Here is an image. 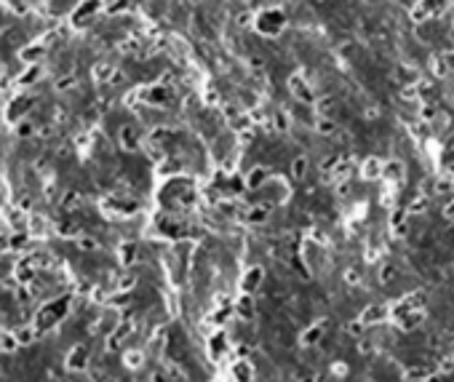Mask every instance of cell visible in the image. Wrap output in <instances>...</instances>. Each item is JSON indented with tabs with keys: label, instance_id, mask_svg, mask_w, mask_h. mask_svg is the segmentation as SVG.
Returning a JSON list of instances; mask_svg holds the SVG:
<instances>
[{
	"label": "cell",
	"instance_id": "cell-1",
	"mask_svg": "<svg viewBox=\"0 0 454 382\" xmlns=\"http://www.w3.org/2000/svg\"><path fill=\"white\" fill-rule=\"evenodd\" d=\"M382 174L388 176V179H393V182H401V179H404V163L390 160L388 166H382Z\"/></svg>",
	"mask_w": 454,
	"mask_h": 382
},
{
	"label": "cell",
	"instance_id": "cell-2",
	"mask_svg": "<svg viewBox=\"0 0 454 382\" xmlns=\"http://www.w3.org/2000/svg\"><path fill=\"white\" fill-rule=\"evenodd\" d=\"M380 174H382V163L377 158H369L364 163V176L366 179H374V176H380Z\"/></svg>",
	"mask_w": 454,
	"mask_h": 382
},
{
	"label": "cell",
	"instance_id": "cell-3",
	"mask_svg": "<svg viewBox=\"0 0 454 382\" xmlns=\"http://www.w3.org/2000/svg\"><path fill=\"white\" fill-rule=\"evenodd\" d=\"M427 209V195L425 193H419L417 198L409 203V214H417V211H425Z\"/></svg>",
	"mask_w": 454,
	"mask_h": 382
},
{
	"label": "cell",
	"instance_id": "cell-4",
	"mask_svg": "<svg viewBox=\"0 0 454 382\" xmlns=\"http://www.w3.org/2000/svg\"><path fill=\"white\" fill-rule=\"evenodd\" d=\"M396 275H398V267H396V265H382V270H380V281H382V283H390Z\"/></svg>",
	"mask_w": 454,
	"mask_h": 382
},
{
	"label": "cell",
	"instance_id": "cell-5",
	"mask_svg": "<svg viewBox=\"0 0 454 382\" xmlns=\"http://www.w3.org/2000/svg\"><path fill=\"white\" fill-rule=\"evenodd\" d=\"M433 72H435V75H441V78L449 72V62H446V56H441V59H433Z\"/></svg>",
	"mask_w": 454,
	"mask_h": 382
},
{
	"label": "cell",
	"instance_id": "cell-6",
	"mask_svg": "<svg viewBox=\"0 0 454 382\" xmlns=\"http://www.w3.org/2000/svg\"><path fill=\"white\" fill-rule=\"evenodd\" d=\"M385 316H388V310H385V308H369V310H366V316H364V321H372V318L380 321Z\"/></svg>",
	"mask_w": 454,
	"mask_h": 382
},
{
	"label": "cell",
	"instance_id": "cell-7",
	"mask_svg": "<svg viewBox=\"0 0 454 382\" xmlns=\"http://www.w3.org/2000/svg\"><path fill=\"white\" fill-rule=\"evenodd\" d=\"M318 129H321V134H331V131H334V123H329V121H323V123L318 126Z\"/></svg>",
	"mask_w": 454,
	"mask_h": 382
},
{
	"label": "cell",
	"instance_id": "cell-8",
	"mask_svg": "<svg viewBox=\"0 0 454 382\" xmlns=\"http://www.w3.org/2000/svg\"><path fill=\"white\" fill-rule=\"evenodd\" d=\"M422 118H425V121H433V118H435L433 107H422Z\"/></svg>",
	"mask_w": 454,
	"mask_h": 382
},
{
	"label": "cell",
	"instance_id": "cell-9",
	"mask_svg": "<svg viewBox=\"0 0 454 382\" xmlns=\"http://www.w3.org/2000/svg\"><path fill=\"white\" fill-rule=\"evenodd\" d=\"M347 332H350V334H361V332H364V326H361V324H350V326H347Z\"/></svg>",
	"mask_w": 454,
	"mask_h": 382
},
{
	"label": "cell",
	"instance_id": "cell-10",
	"mask_svg": "<svg viewBox=\"0 0 454 382\" xmlns=\"http://www.w3.org/2000/svg\"><path fill=\"white\" fill-rule=\"evenodd\" d=\"M406 377H409V379H417V377H419V379H427V374H425V371H409Z\"/></svg>",
	"mask_w": 454,
	"mask_h": 382
},
{
	"label": "cell",
	"instance_id": "cell-11",
	"mask_svg": "<svg viewBox=\"0 0 454 382\" xmlns=\"http://www.w3.org/2000/svg\"><path fill=\"white\" fill-rule=\"evenodd\" d=\"M443 369H446V371H454V355H449V358L443 361Z\"/></svg>",
	"mask_w": 454,
	"mask_h": 382
},
{
	"label": "cell",
	"instance_id": "cell-12",
	"mask_svg": "<svg viewBox=\"0 0 454 382\" xmlns=\"http://www.w3.org/2000/svg\"><path fill=\"white\" fill-rule=\"evenodd\" d=\"M446 176H449V179L454 182V163H451V166H446Z\"/></svg>",
	"mask_w": 454,
	"mask_h": 382
}]
</instances>
